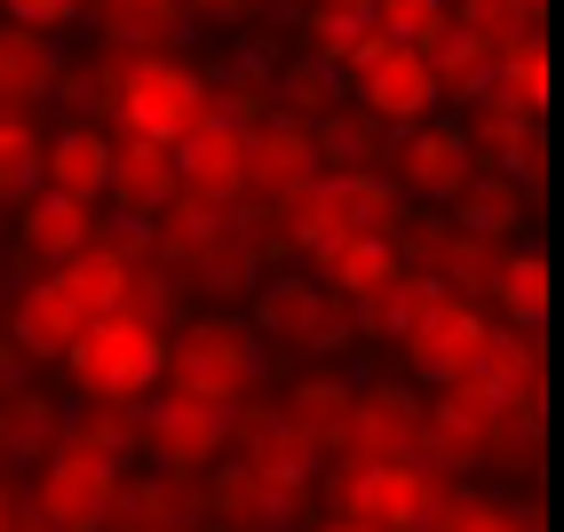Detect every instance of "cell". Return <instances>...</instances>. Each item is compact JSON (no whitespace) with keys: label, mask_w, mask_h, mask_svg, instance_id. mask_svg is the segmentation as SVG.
<instances>
[{"label":"cell","mask_w":564,"mask_h":532,"mask_svg":"<svg viewBox=\"0 0 564 532\" xmlns=\"http://www.w3.org/2000/svg\"><path fill=\"white\" fill-rule=\"evenodd\" d=\"M160 390L183 405L231 413L262 390V341L247 334V318H183L160 341Z\"/></svg>","instance_id":"6da1fadb"},{"label":"cell","mask_w":564,"mask_h":532,"mask_svg":"<svg viewBox=\"0 0 564 532\" xmlns=\"http://www.w3.org/2000/svg\"><path fill=\"white\" fill-rule=\"evenodd\" d=\"M271 222L303 254H334V247H350V239H398L405 199L390 192L382 175H318L286 207H271Z\"/></svg>","instance_id":"7a4b0ae2"},{"label":"cell","mask_w":564,"mask_h":532,"mask_svg":"<svg viewBox=\"0 0 564 532\" xmlns=\"http://www.w3.org/2000/svg\"><path fill=\"white\" fill-rule=\"evenodd\" d=\"M160 326L143 318H96L80 341L64 350L72 373V405H111V413H135L160 398Z\"/></svg>","instance_id":"3957f363"},{"label":"cell","mask_w":564,"mask_h":532,"mask_svg":"<svg viewBox=\"0 0 564 532\" xmlns=\"http://www.w3.org/2000/svg\"><path fill=\"white\" fill-rule=\"evenodd\" d=\"M207 104H215V88L183 56H120V80H111L120 135H143V143L175 151L183 135L207 120Z\"/></svg>","instance_id":"277c9868"},{"label":"cell","mask_w":564,"mask_h":532,"mask_svg":"<svg viewBox=\"0 0 564 532\" xmlns=\"http://www.w3.org/2000/svg\"><path fill=\"white\" fill-rule=\"evenodd\" d=\"M326 492H334V517L358 524V532H430L437 501H445V477L390 462V469H350V462H326Z\"/></svg>","instance_id":"5b68a950"},{"label":"cell","mask_w":564,"mask_h":532,"mask_svg":"<svg viewBox=\"0 0 564 532\" xmlns=\"http://www.w3.org/2000/svg\"><path fill=\"white\" fill-rule=\"evenodd\" d=\"M350 96H358V111L366 120H382V128H422V120H437V88H430V64L413 56V48H390L382 32H366V41L350 48V64L334 72Z\"/></svg>","instance_id":"8992f818"},{"label":"cell","mask_w":564,"mask_h":532,"mask_svg":"<svg viewBox=\"0 0 564 532\" xmlns=\"http://www.w3.org/2000/svg\"><path fill=\"white\" fill-rule=\"evenodd\" d=\"M135 453L152 462L160 477H215L223 462H231V422L207 405H183V398H152V405H135Z\"/></svg>","instance_id":"52a82bcc"},{"label":"cell","mask_w":564,"mask_h":532,"mask_svg":"<svg viewBox=\"0 0 564 532\" xmlns=\"http://www.w3.org/2000/svg\"><path fill=\"white\" fill-rule=\"evenodd\" d=\"M469 175H477V151L454 120H422V128H405L390 143V160H382V183L398 199H422V207H454L469 192Z\"/></svg>","instance_id":"ba28073f"},{"label":"cell","mask_w":564,"mask_h":532,"mask_svg":"<svg viewBox=\"0 0 564 532\" xmlns=\"http://www.w3.org/2000/svg\"><path fill=\"white\" fill-rule=\"evenodd\" d=\"M334 462H350V469L422 462V398H413L405 382L350 390V422H343V445H334Z\"/></svg>","instance_id":"9c48e42d"},{"label":"cell","mask_w":564,"mask_h":532,"mask_svg":"<svg viewBox=\"0 0 564 532\" xmlns=\"http://www.w3.org/2000/svg\"><path fill=\"white\" fill-rule=\"evenodd\" d=\"M111 501H120V469L80 462V453H48L41 477H32L24 517L48 524V532H104L111 524Z\"/></svg>","instance_id":"30bf717a"},{"label":"cell","mask_w":564,"mask_h":532,"mask_svg":"<svg viewBox=\"0 0 564 532\" xmlns=\"http://www.w3.org/2000/svg\"><path fill=\"white\" fill-rule=\"evenodd\" d=\"M167 160H175V192L183 199L223 207V215L247 207V128H231V120H215V111H207Z\"/></svg>","instance_id":"8fae6325"},{"label":"cell","mask_w":564,"mask_h":532,"mask_svg":"<svg viewBox=\"0 0 564 532\" xmlns=\"http://www.w3.org/2000/svg\"><path fill=\"white\" fill-rule=\"evenodd\" d=\"M485 334H494L485 302L445 294L437 311L398 341V366H405V373H422V382H437V390H445V382H469V366H477V350H485Z\"/></svg>","instance_id":"7c38bea8"},{"label":"cell","mask_w":564,"mask_h":532,"mask_svg":"<svg viewBox=\"0 0 564 532\" xmlns=\"http://www.w3.org/2000/svg\"><path fill=\"white\" fill-rule=\"evenodd\" d=\"M303 183H318V143H311V128H294V120H262V128H247V199L254 207H286Z\"/></svg>","instance_id":"4fadbf2b"},{"label":"cell","mask_w":564,"mask_h":532,"mask_svg":"<svg viewBox=\"0 0 564 532\" xmlns=\"http://www.w3.org/2000/svg\"><path fill=\"white\" fill-rule=\"evenodd\" d=\"M111 167H104V207L120 215V222H160V207L175 199V160L160 143H143V135H120L111 128Z\"/></svg>","instance_id":"5bb4252c"},{"label":"cell","mask_w":564,"mask_h":532,"mask_svg":"<svg viewBox=\"0 0 564 532\" xmlns=\"http://www.w3.org/2000/svg\"><path fill=\"white\" fill-rule=\"evenodd\" d=\"M80 334H88V311L72 302V286H64L56 271H41V279H24V286H17V311H9L17 358H64Z\"/></svg>","instance_id":"9a60e30c"},{"label":"cell","mask_w":564,"mask_h":532,"mask_svg":"<svg viewBox=\"0 0 564 532\" xmlns=\"http://www.w3.org/2000/svg\"><path fill=\"white\" fill-rule=\"evenodd\" d=\"M88 247H96V207H72L56 192H32L17 207V254H32L41 271H64V262L88 254ZM41 271H32V279H41Z\"/></svg>","instance_id":"2e32d148"},{"label":"cell","mask_w":564,"mask_h":532,"mask_svg":"<svg viewBox=\"0 0 564 532\" xmlns=\"http://www.w3.org/2000/svg\"><path fill=\"white\" fill-rule=\"evenodd\" d=\"M104 167H111V143H104L96 120H64L41 143V192H56L72 207H96L104 199Z\"/></svg>","instance_id":"e0dca14e"},{"label":"cell","mask_w":564,"mask_h":532,"mask_svg":"<svg viewBox=\"0 0 564 532\" xmlns=\"http://www.w3.org/2000/svg\"><path fill=\"white\" fill-rule=\"evenodd\" d=\"M318 271H326V294L343 302V311H366V302H382V294L413 271V262H405L398 239H350V247L318 254Z\"/></svg>","instance_id":"ac0fdd59"},{"label":"cell","mask_w":564,"mask_h":532,"mask_svg":"<svg viewBox=\"0 0 564 532\" xmlns=\"http://www.w3.org/2000/svg\"><path fill=\"white\" fill-rule=\"evenodd\" d=\"M64 422H72V405L56 398V390H9L0 398V462H32L41 469L48 453L64 445Z\"/></svg>","instance_id":"d6986e66"},{"label":"cell","mask_w":564,"mask_h":532,"mask_svg":"<svg viewBox=\"0 0 564 532\" xmlns=\"http://www.w3.org/2000/svg\"><path fill=\"white\" fill-rule=\"evenodd\" d=\"M334 311V294L326 286H311V279H271L254 294V341H294V350H311V334H318V318Z\"/></svg>","instance_id":"ffe728a7"},{"label":"cell","mask_w":564,"mask_h":532,"mask_svg":"<svg viewBox=\"0 0 564 532\" xmlns=\"http://www.w3.org/2000/svg\"><path fill=\"white\" fill-rule=\"evenodd\" d=\"M192 524V485L183 477H120V501H111V524L104 532H175Z\"/></svg>","instance_id":"44dd1931"},{"label":"cell","mask_w":564,"mask_h":532,"mask_svg":"<svg viewBox=\"0 0 564 532\" xmlns=\"http://www.w3.org/2000/svg\"><path fill=\"white\" fill-rule=\"evenodd\" d=\"M207 509H215V524H223V532H286L294 517H303V509H286L271 485H254L239 462H231V469H215Z\"/></svg>","instance_id":"7402d4cb"},{"label":"cell","mask_w":564,"mask_h":532,"mask_svg":"<svg viewBox=\"0 0 564 532\" xmlns=\"http://www.w3.org/2000/svg\"><path fill=\"white\" fill-rule=\"evenodd\" d=\"M56 72H64V56H56L48 41H32V32L0 24V104H9V111L48 104V96H56Z\"/></svg>","instance_id":"603a6c76"},{"label":"cell","mask_w":564,"mask_h":532,"mask_svg":"<svg viewBox=\"0 0 564 532\" xmlns=\"http://www.w3.org/2000/svg\"><path fill=\"white\" fill-rule=\"evenodd\" d=\"M454 128L469 135V151H485V160L501 167L517 143H533V135H541V111H524L509 88H485L477 104H462V120H454Z\"/></svg>","instance_id":"cb8c5ba5"},{"label":"cell","mask_w":564,"mask_h":532,"mask_svg":"<svg viewBox=\"0 0 564 532\" xmlns=\"http://www.w3.org/2000/svg\"><path fill=\"white\" fill-rule=\"evenodd\" d=\"M485 294H494L509 334H541V318H549V254H501Z\"/></svg>","instance_id":"d4e9b609"},{"label":"cell","mask_w":564,"mask_h":532,"mask_svg":"<svg viewBox=\"0 0 564 532\" xmlns=\"http://www.w3.org/2000/svg\"><path fill=\"white\" fill-rule=\"evenodd\" d=\"M517 215H524V192H517L509 175L485 167V175H469V192L454 199V231L477 239V247H501V239L517 231Z\"/></svg>","instance_id":"484cf974"},{"label":"cell","mask_w":564,"mask_h":532,"mask_svg":"<svg viewBox=\"0 0 564 532\" xmlns=\"http://www.w3.org/2000/svg\"><path fill=\"white\" fill-rule=\"evenodd\" d=\"M56 453H80V462H104V469H120L135 462V413H111V405H72V422H64V445Z\"/></svg>","instance_id":"4316f807"},{"label":"cell","mask_w":564,"mask_h":532,"mask_svg":"<svg viewBox=\"0 0 564 532\" xmlns=\"http://www.w3.org/2000/svg\"><path fill=\"white\" fill-rule=\"evenodd\" d=\"M422 64H430V88H437V104H477L485 88H494V48H485V41H469V32H445V41H437Z\"/></svg>","instance_id":"83f0119b"},{"label":"cell","mask_w":564,"mask_h":532,"mask_svg":"<svg viewBox=\"0 0 564 532\" xmlns=\"http://www.w3.org/2000/svg\"><path fill=\"white\" fill-rule=\"evenodd\" d=\"M104 32V48H128V56H167V41L183 32L175 9H160V0H111L104 17H88Z\"/></svg>","instance_id":"f1b7e54d"},{"label":"cell","mask_w":564,"mask_h":532,"mask_svg":"<svg viewBox=\"0 0 564 532\" xmlns=\"http://www.w3.org/2000/svg\"><path fill=\"white\" fill-rule=\"evenodd\" d=\"M41 120H32V111H9L0 104V199L9 207H24L32 192H41Z\"/></svg>","instance_id":"f546056e"},{"label":"cell","mask_w":564,"mask_h":532,"mask_svg":"<svg viewBox=\"0 0 564 532\" xmlns=\"http://www.w3.org/2000/svg\"><path fill=\"white\" fill-rule=\"evenodd\" d=\"M437 302H445V286H437V279L405 271V279H398L382 302H366V311H358V326H366V334H382V341H405L413 326H422V318L437 311Z\"/></svg>","instance_id":"4dcf8cb0"},{"label":"cell","mask_w":564,"mask_h":532,"mask_svg":"<svg viewBox=\"0 0 564 532\" xmlns=\"http://www.w3.org/2000/svg\"><path fill=\"white\" fill-rule=\"evenodd\" d=\"M366 17L390 48H413V56H430L445 32H454V9H437V0H382V9H366Z\"/></svg>","instance_id":"1f68e13d"},{"label":"cell","mask_w":564,"mask_h":532,"mask_svg":"<svg viewBox=\"0 0 564 532\" xmlns=\"http://www.w3.org/2000/svg\"><path fill=\"white\" fill-rule=\"evenodd\" d=\"M494 88H509L524 111H549V41L541 32H524V41H509L494 56Z\"/></svg>","instance_id":"d6a6232c"},{"label":"cell","mask_w":564,"mask_h":532,"mask_svg":"<svg viewBox=\"0 0 564 532\" xmlns=\"http://www.w3.org/2000/svg\"><path fill=\"white\" fill-rule=\"evenodd\" d=\"M430 532H533L509 501H494V492H469V485H445V501L430 517Z\"/></svg>","instance_id":"836d02e7"},{"label":"cell","mask_w":564,"mask_h":532,"mask_svg":"<svg viewBox=\"0 0 564 532\" xmlns=\"http://www.w3.org/2000/svg\"><path fill=\"white\" fill-rule=\"evenodd\" d=\"M366 32H373L366 0H350V9H326V17H303V41L318 48V56H311L318 72H343V64H350V48L366 41Z\"/></svg>","instance_id":"e575fe53"},{"label":"cell","mask_w":564,"mask_h":532,"mask_svg":"<svg viewBox=\"0 0 564 532\" xmlns=\"http://www.w3.org/2000/svg\"><path fill=\"white\" fill-rule=\"evenodd\" d=\"M454 32H469V41H485V48H509V41H524V32H541L533 24V9H501V0H477V9H454Z\"/></svg>","instance_id":"d590c367"},{"label":"cell","mask_w":564,"mask_h":532,"mask_svg":"<svg viewBox=\"0 0 564 532\" xmlns=\"http://www.w3.org/2000/svg\"><path fill=\"white\" fill-rule=\"evenodd\" d=\"M0 24H17V32H32V41H48L56 48V32H80L88 24V9H72V0H17Z\"/></svg>","instance_id":"8d00e7d4"},{"label":"cell","mask_w":564,"mask_h":532,"mask_svg":"<svg viewBox=\"0 0 564 532\" xmlns=\"http://www.w3.org/2000/svg\"><path fill=\"white\" fill-rule=\"evenodd\" d=\"M17 517H24V501H17V485L0 477V532H17Z\"/></svg>","instance_id":"74e56055"},{"label":"cell","mask_w":564,"mask_h":532,"mask_svg":"<svg viewBox=\"0 0 564 532\" xmlns=\"http://www.w3.org/2000/svg\"><path fill=\"white\" fill-rule=\"evenodd\" d=\"M311 532H358V524H343V517H326V524H311Z\"/></svg>","instance_id":"f35d334b"},{"label":"cell","mask_w":564,"mask_h":532,"mask_svg":"<svg viewBox=\"0 0 564 532\" xmlns=\"http://www.w3.org/2000/svg\"><path fill=\"white\" fill-rule=\"evenodd\" d=\"M17 532H48V524H32V517H17Z\"/></svg>","instance_id":"ab89813d"},{"label":"cell","mask_w":564,"mask_h":532,"mask_svg":"<svg viewBox=\"0 0 564 532\" xmlns=\"http://www.w3.org/2000/svg\"><path fill=\"white\" fill-rule=\"evenodd\" d=\"M175 532H207V524H175Z\"/></svg>","instance_id":"60d3db41"}]
</instances>
